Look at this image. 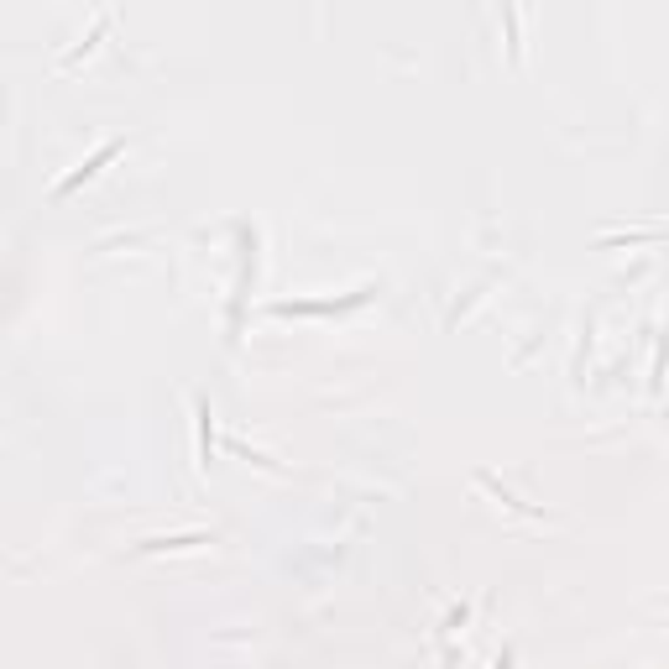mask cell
Wrapping results in <instances>:
<instances>
[{"label":"cell","instance_id":"obj_1","mask_svg":"<svg viewBox=\"0 0 669 669\" xmlns=\"http://www.w3.org/2000/svg\"><path fill=\"white\" fill-rule=\"evenodd\" d=\"M121 152H126V142H105V147H100L95 157H89V163H84L79 173H68L63 183H53V199H68V194L79 189V183H89V178H95V173H100L105 163H115V157H121Z\"/></svg>","mask_w":669,"mask_h":669}]
</instances>
